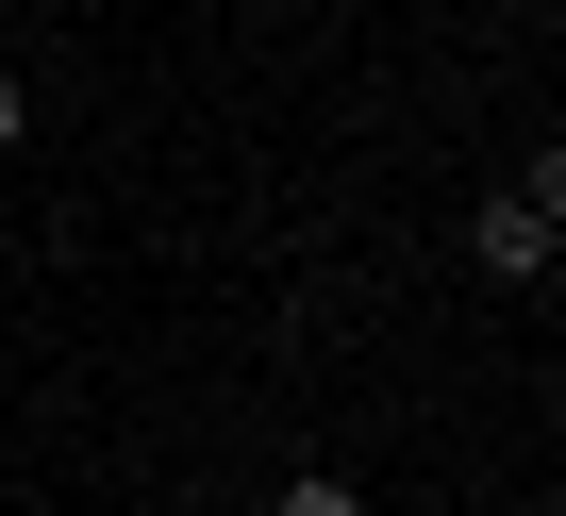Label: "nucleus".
<instances>
[{"instance_id":"1","label":"nucleus","mask_w":566,"mask_h":516,"mask_svg":"<svg viewBox=\"0 0 566 516\" xmlns=\"http://www.w3.org/2000/svg\"><path fill=\"white\" fill-rule=\"evenodd\" d=\"M467 267H483V284H533V267H549V217H533L516 183H500V200L467 217Z\"/></svg>"},{"instance_id":"2","label":"nucleus","mask_w":566,"mask_h":516,"mask_svg":"<svg viewBox=\"0 0 566 516\" xmlns=\"http://www.w3.org/2000/svg\"><path fill=\"white\" fill-rule=\"evenodd\" d=\"M266 516H367V499H350L334 466H301V483H283V499H266Z\"/></svg>"},{"instance_id":"3","label":"nucleus","mask_w":566,"mask_h":516,"mask_svg":"<svg viewBox=\"0 0 566 516\" xmlns=\"http://www.w3.org/2000/svg\"><path fill=\"white\" fill-rule=\"evenodd\" d=\"M516 200H533V217H549V233H566V134H549V150H533V183H516Z\"/></svg>"},{"instance_id":"4","label":"nucleus","mask_w":566,"mask_h":516,"mask_svg":"<svg viewBox=\"0 0 566 516\" xmlns=\"http://www.w3.org/2000/svg\"><path fill=\"white\" fill-rule=\"evenodd\" d=\"M18 134H34V101H18V67H0V150H18Z\"/></svg>"}]
</instances>
